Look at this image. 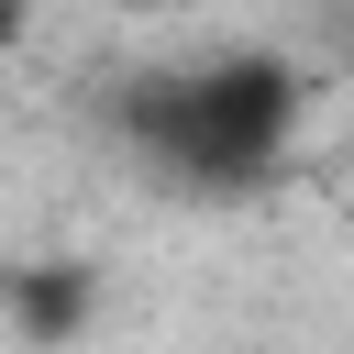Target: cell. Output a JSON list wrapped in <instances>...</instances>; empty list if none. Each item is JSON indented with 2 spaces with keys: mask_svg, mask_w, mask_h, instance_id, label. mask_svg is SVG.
Here are the masks:
<instances>
[{
  "mask_svg": "<svg viewBox=\"0 0 354 354\" xmlns=\"http://www.w3.org/2000/svg\"><path fill=\"white\" fill-rule=\"evenodd\" d=\"M299 111H310V77L288 55H199V66H155L111 100V133L177 177V188H266L299 144Z\"/></svg>",
  "mask_w": 354,
  "mask_h": 354,
  "instance_id": "6da1fadb",
  "label": "cell"
},
{
  "mask_svg": "<svg viewBox=\"0 0 354 354\" xmlns=\"http://www.w3.org/2000/svg\"><path fill=\"white\" fill-rule=\"evenodd\" d=\"M88 299H100L88 266H22V277H11V321H22L33 343H66V332L88 321Z\"/></svg>",
  "mask_w": 354,
  "mask_h": 354,
  "instance_id": "7a4b0ae2",
  "label": "cell"
},
{
  "mask_svg": "<svg viewBox=\"0 0 354 354\" xmlns=\"http://www.w3.org/2000/svg\"><path fill=\"white\" fill-rule=\"evenodd\" d=\"M22 33H33V0H0V55H11Z\"/></svg>",
  "mask_w": 354,
  "mask_h": 354,
  "instance_id": "3957f363",
  "label": "cell"
}]
</instances>
